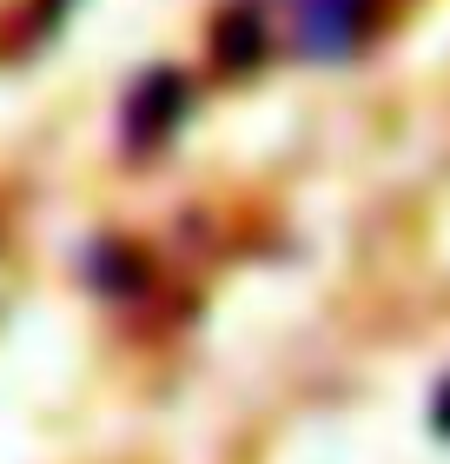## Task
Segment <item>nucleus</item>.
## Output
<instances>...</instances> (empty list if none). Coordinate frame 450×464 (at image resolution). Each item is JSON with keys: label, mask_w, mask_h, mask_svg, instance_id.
Segmentation results:
<instances>
[{"label": "nucleus", "mask_w": 450, "mask_h": 464, "mask_svg": "<svg viewBox=\"0 0 450 464\" xmlns=\"http://www.w3.org/2000/svg\"><path fill=\"white\" fill-rule=\"evenodd\" d=\"M364 7L371 0H298V47L318 60H345L364 34Z\"/></svg>", "instance_id": "nucleus-1"}, {"label": "nucleus", "mask_w": 450, "mask_h": 464, "mask_svg": "<svg viewBox=\"0 0 450 464\" xmlns=\"http://www.w3.org/2000/svg\"><path fill=\"white\" fill-rule=\"evenodd\" d=\"M437 431H450V378H444V392H437Z\"/></svg>", "instance_id": "nucleus-2"}]
</instances>
